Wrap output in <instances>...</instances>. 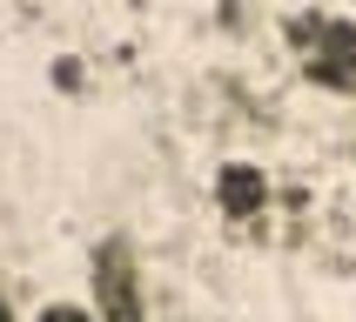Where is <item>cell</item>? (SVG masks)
Listing matches in <instances>:
<instances>
[{
  "label": "cell",
  "instance_id": "obj_1",
  "mask_svg": "<svg viewBox=\"0 0 356 322\" xmlns=\"http://www.w3.org/2000/svg\"><path fill=\"white\" fill-rule=\"evenodd\" d=\"M282 40H289L302 80H316V87H330V94H356V20L309 7V14L282 20Z\"/></svg>",
  "mask_w": 356,
  "mask_h": 322
},
{
  "label": "cell",
  "instance_id": "obj_2",
  "mask_svg": "<svg viewBox=\"0 0 356 322\" xmlns=\"http://www.w3.org/2000/svg\"><path fill=\"white\" fill-rule=\"evenodd\" d=\"M95 316L101 322H148L141 302V255L128 235H108L95 248Z\"/></svg>",
  "mask_w": 356,
  "mask_h": 322
},
{
  "label": "cell",
  "instance_id": "obj_3",
  "mask_svg": "<svg viewBox=\"0 0 356 322\" xmlns=\"http://www.w3.org/2000/svg\"><path fill=\"white\" fill-rule=\"evenodd\" d=\"M216 208L229 221H256L262 208H269V175H262L256 161H222V175H216Z\"/></svg>",
  "mask_w": 356,
  "mask_h": 322
},
{
  "label": "cell",
  "instance_id": "obj_4",
  "mask_svg": "<svg viewBox=\"0 0 356 322\" xmlns=\"http://www.w3.org/2000/svg\"><path fill=\"white\" fill-rule=\"evenodd\" d=\"M34 322H88V309H81V302H47Z\"/></svg>",
  "mask_w": 356,
  "mask_h": 322
},
{
  "label": "cell",
  "instance_id": "obj_5",
  "mask_svg": "<svg viewBox=\"0 0 356 322\" xmlns=\"http://www.w3.org/2000/svg\"><path fill=\"white\" fill-rule=\"evenodd\" d=\"M0 322H14V309H7V296H0Z\"/></svg>",
  "mask_w": 356,
  "mask_h": 322
}]
</instances>
